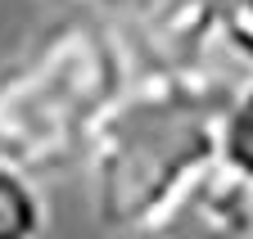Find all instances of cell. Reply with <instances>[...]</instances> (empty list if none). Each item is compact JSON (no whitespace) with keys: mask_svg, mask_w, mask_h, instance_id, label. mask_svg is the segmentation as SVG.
Here are the masks:
<instances>
[{"mask_svg":"<svg viewBox=\"0 0 253 239\" xmlns=\"http://www.w3.org/2000/svg\"><path fill=\"white\" fill-rule=\"evenodd\" d=\"M235 81L136 68V81L86 149L90 217L118 239L158 230L221 154V108Z\"/></svg>","mask_w":253,"mask_h":239,"instance_id":"1","label":"cell"},{"mask_svg":"<svg viewBox=\"0 0 253 239\" xmlns=\"http://www.w3.org/2000/svg\"><path fill=\"white\" fill-rule=\"evenodd\" d=\"M136 81V54L109 14L45 23L9 64H0V158L45 176L86 149Z\"/></svg>","mask_w":253,"mask_h":239,"instance_id":"2","label":"cell"},{"mask_svg":"<svg viewBox=\"0 0 253 239\" xmlns=\"http://www.w3.org/2000/svg\"><path fill=\"white\" fill-rule=\"evenodd\" d=\"M140 239H253V190L217 163L176 212Z\"/></svg>","mask_w":253,"mask_h":239,"instance_id":"3","label":"cell"},{"mask_svg":"<svg viewBox=\"0 0 253 239\" xmlns=\"http://www.w3.org/2000/svg\"><path fill=\"white\" fill-rule=\"evenodd\" d=\"M50 207L41 194V176L0 158V239H45Z\"/></svg>","mask_w":253,"mask_h":239,"instance_id":"4","label":"cell"},{"mask_svg":"<svg viewBox=\"0 0 253 239\" xmlns=\"http://www.w3.org/2000/svg\"><path fill=\"white\" fill-rule=\"evenodd\" d=\"M217 163L235 171L240 181L253 190V72L240 77L226 95V108H221V154Z\"/></svg>","mask_w":253,"mask_h":239,"instance_id":"5","label":"cell"},{"mask_svg":"<svg viewBox=\"0 0 253 239\" xmlns=\"http://www.w3.org/2000/svg\"><path fill=\"white\" fill-rule=\"evenodd\" d=\"M212 41L231 81L253 72V0H212Z\"/></svg>","mask_w":253,"mask_h":239,"instance_id":"6","label":"cell"},{"mask_svg":"<svg viewBox=\"0 0 253 239\" xmlns=\"http://www.w3.org/2000/svg\"><path fill=\"white\" fill-rule=\"evenodd\" d=\"M86 9H95V14H109V18H136V14H145L154 0H82Z\"/></svg>","mask_w":253,"mask_h":239,"instance_id":"7","label":"cell"}]
</instances>
